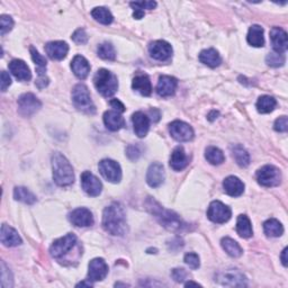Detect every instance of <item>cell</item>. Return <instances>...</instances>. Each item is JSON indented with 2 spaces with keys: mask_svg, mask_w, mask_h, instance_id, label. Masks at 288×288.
<instances>
[{
  "mask_svg": "<svg viewBox=\"0 0 288 288\" xmlns=\"http://www.w3.org/2000/svg\"><path fill=\"white\" fill-rule=\"evenodd\" d=\"M145 207L167 230L172 232H180L186 227V224H185V222L180 219V216L176 214L175 212L166 210L164 206H161L153 198L149 197L146 199Z\"/></svg>",
  "mask_w": 288,
  "mask_h": 288,
  "instance_id": "6da1fadb",
  "label": "cell"
},
{
  "mask_svg": "<svg viewBox=\"0 0 288 288\" xmlns=\"http://www.w3.org/2000/svg\"><path fill=\"white\" fill-rule=\"evenodd\" d=\"M102 227L112 235H123L126 232V216L123 206L113 203L102 213Z\"/></svg>",
  "mask_w": 288,
  "mask_h": 288,
  "instance_id": "7a4b0ae2",
  "label": "cell"
},
{
  "mask_svg": "<svg viewBox=\"0 0 288 288\" xmlns=\"http://www.w3.org/2000/svg\"><path fill=\"white\" fill-rule=\"evenodd\" d=\"M52 169L53 179L58 186H70L74 181L73 168L69 160L60 152H56L52 155Z\"/></svg>",
  "mask_w": 288,
  "mask_h": 288,
  "instance_id": "3957f363",
  "label": "cell"
},
{
  "mask_svg": "<svg viewBox=\"0 0 288 288\" xmlns=\"http://www.w3.org/2000/svg\"><path fill=\"white\" fill-rule=\"evenodd\" d=\"M96 89L104 97H112L118 89L117 77L106 69H100L94 77Z\"/></svg>",
  "mask_w": 288,
  "mask_h": 288,
  "instance_id": "277c9868",
  "label": "cell"
},
{
  "mask_svg": "<svg viewBox=\"0 0 288 288\" xmlns=\"http://www.w3.org/2000/svg\"><path fill=\"white\" fill-rule=\"evenodd\" d=\"M72 101L78 111L86 114H95L96 107L90 98L89 90L83 84L77 85L72 90Z\"/></svg>",
  "mask_w": 288,
  "mask_h": 288,
  "instance_id": "5b68a950",
  "label": "cell"
},
{
  "mask_svg": "<svg viewBox=\"0 0 288 288\" xmlns=\"http://www.w3.org/2000/svg\"><path fill=\"white\" fill-rule=\"evenodd\" d=\"M75 246H77V237L72 233H68L67 235L58 239L52 243L50 253L54 259L62 261Z\"/></svg>",
  "mask_w": 288,
  "mask_h": 288,
  "instance_id": "8992f818",
  "label": "cell"
},
{
  "mask_svg": "<svg viewBox=\"0 0 288 288\" xmlns=\"http://www.w3.org/2000/svg\"><path fill=\"white\" fill-rule=\"evenodd\" d=\"M215 281L227 287H246L247 277L239 270H223L215 275Z\"/></svg>",
  "mask_w": 288,
  "mask_h": 288,
  "instance_id": "52a82bcc",
  "label": "cell"
},
{
  "mask_svg": "<svg viewBox=\"0 0 288 288\" xmlns=\"http://www.w3.org/2000/svg\"><path fill=\"white\" fill-rule=\"evenodd\" d=\"M257 180L264 187L278 186L281 181V173L278 168L271 165L264 166L257 171Z\"/></svg>",
  "mask_w": 288,
  "mask_h": 288,
  "instance_id": "ba28073f",
  "label": "cell"
},
{
  "mask_svg": "<svg viewBox=\"0 0 288 288\" xmlns=\"http://www.w3.org/2000/svg\"><path fill=\"white\" fill-rule=\"evenodd\" d=\"M18 112L21 116L31 117L41 110L42 102L36 98V96L27 92L18 98Z\"/></svg>",
  "mask_w": 288,
  "mask_h": 288,
  "instance_id": "9c48e42d",
  "label": "cell"
},
{
  "mask_svg": "<svg viewBox=\"0 0 288 288\" xmlns=\"http://www.w3.org/2000/svg\"><path fill=\"white\" fill-rule=\"evenodd\" d=\"M231 208L229 206L220 202V200H214V202H212L208 206L207 217L212 222L217 223V224H222V223L227 222L231 219Z\"/></svg>",
  "mask_w": 288,
  "mask_h": 288,
  "instance_id": "30bf717a",
  "label": "cell"
},
{
  "mask_svg": "<svg viewBox=\"0 0 288 288\" xmlns=\"http://www.w3.org/2000/svg\"><path fill=\"white\" fill-rule=\"evenodd\" d=\"M99 171L107 181L117 184L122 179V169L116 161L112 159H104L99 162Z\"/></svg>",
  "mask_w": 288,
  "mask_h": 288,
  "instance_id": "8fae6325",
  "label": "cell"
},
{
  "mask_svg": "<svg viewBox=\"0 0 288 288\" xmlns=\"http://www.w3.org/2000/svg\"><path fill=\"white\" fill-rule=\"evenodd\" d=\"M171 137L178 142H189L194 139V129L189 124L182 121H173L169 125Z\"/></svg>",
  "mask_w": 288,
  "mask_h": 288,
  "instance_id": "7c38bea8",
  "label": "cell"
},
{
  "mask_svg": "<svg viewBox=\"0 0 288 288\" xmlns=\"http://www.w3.org/2000/svg\"><path fill=\"white\" fill-rule=\"evenodd\" d=\"M81 187H83L85 193L88 194L89 196L96 197L100 195L102 185L99 179L95 175H92L90 171H85L81 175Z\"/></svg>",
  "mask_w": 288,
  "mask_h": 288,
  "instance_id": "4fadbf2b",
  "label": "cell"
},
{
  "mask_svg": "<svg viewBox=\"0 0 288 288\" xmlns=\"http://www.w3.org/2000/svg\"><path fill=\"white\" fill-rule=\"evenodd\" d=\"M149 53L158 61H167L172 56V46L166 41H154L149 46Z\"/></svg>",
  "mask_w": 288,
  "mask_h": 288,
  "instance_id": "5bb4252c",
  "label": "cell"
},
{
  "mask_svg": "<svg viewBox=\"0 0 288 288\" xmlns=\"http://www.w3.org/2000/svg\"><path fill=\"white\" fill-rule=\"evenodd\" d=\"M108 274V266L104 259L96 258L89 263L88 280L90 281H100L106 278Z\"/></svg>",
  "mask_w": 288,
  "mask_h": 288,
  "instance_id": "9a60e30c",
  "label": "cell"
},
{
  "mask_svg": "<svg viewBox=\"0 0 288 288\" xmlns=\"http://www.w3.org/2000/svg\"><path fill=\"white\" fill-rule=\"evenodd\" d=\"M69 221L71 222L74 226L87 227L94 224V216H92V213L88 208L80 207L72 211L71 213L69 214Z\"/></svg>",
  "mask_w": 288,
  "mask_h": 288,
  "instance_id": "2e32d148",
  "label": "cell"
},
{
  "mask_svg": "<svg viewBox=\"0 0 288 288\" xmlns=\"http://www.w3.org/2000/svg\"><path fill=\"white\" fill-rule=\"evenodd\" d=\"M270 40L273 43L274 51L276 53L284 54L287 51L288 41H287V33L280 29V27H273L270 31Z\"/></svg>",
  "mask_w": 288,
  "mask_h": 288,
  "instance_id": "e0dca14e",
  "label": "cell"
},
{
  "mask_svg": "<svg viewBox=\"0 0 288 288\" xmlns=\"http://www.w3.org/2000/svg\"><path fill=\"white\" fill-rule=\"evenodd\" d=\"M165 181V168L161 164H152L146 172V182L150 187L156 188Z\"/></svg>",
  "mask_w": 288,
  "mask_h": 288,
  "instance_id": "ac0fdd59",
  "label": "cell"
},
{
  "mask_svg": "<svg viewBox=\"0 0 288 288\" xmlns=\"http://www.w3.org/2000/svg\"><path fill=\"white\" fill-rule=\"evenodd\" d=\"M45 52L50 59L61 61V60L67 57L69 52V45L63 41L48 42L45 45Z\"/></svg>",
  "mask_w": 288,
  "mask_h": 288,
  "instance_id": "d6986e66",
  "label": "cell"
},
{
  "mask_svg": "<svg viewBox=\"0 0 288 288\" xmlns=\"http://www.w3.org/2000/svg\"><path fill=\"white\" fill-rule=\"evenodd\" d=\"M178 81L170 75H161L156 85V92L160 97H170L177 89Z\"/></svg>",
  "mask_w": 288,
  "mask_h": 288,
  "instance_id": "ffe728a7",
  "label": "cell"
},
{
  "mask_svg": "<svg viewBox=\"0 0 288 288\" xmlns=\"http://www.w3.org/2000/svg\"><path fill=\"white\" fill-rule=\"evenodd\" d=\"M8 68L9 71L14 74V77L19 81H29L32 78L31 70L23 60H13V61L8 64Z\"/></svg>",
  "mask_w": 288,
  "mask_h": 288,
  "instance_id": "44dd1931",
  "label": "cell"
},
{
  "mask_svg": "<svg viewBox=\"0 0 288 288\" xmlns=\"http://www.w3.org/2000/svg\"><path fill=\"white\" fill-rule=\"evenodd\" d=\"M132 123L134 132L139 138H144L149 132L150 128V118L142 112H137L133 114Z\"/></svg>",
  "mask_w": 288,
  "mask_h": 288,
  "instance_id": "7402d4cb",
  "label": "cell"
},
{
  "mask_svg": "<svg viewBox=\"0 0 288 288\" xmlns=\"http://www.w3.org/2000/svg\"><path fill=\"white\" fill-rule=\"evenodd\" d=\"M2 243L6 247H16L21 244V239L18 232L7 224L2 225V234H0Z\"/></svg>",
  "mask_w": 288,
  "mask_h": 288,
  "instance_id": "603a6c76",
  "label": "cell"
},
{
  "mask_svg": "<svg viewBox=\"0 0 288 288\" xmlns=\"http://www.w3.org/2000/svg\"><path fill=\"white\" fill-rule=\"evenodd\" d=\"M104 123L110 131L116 132L125 126V119L117 111H107L104 114Z\"/></svg>",
  "mask_w": 288,
  "mask_h": 288,
  "instance_id": "cb8c5ba5",
  "label": "cell"
},
{
  "mask_svg": "<svg viewBox=\"0 0 288 288\" xmlns=\"http://www.w3.org/2000/svg\"><path fill=\"white\" fill-rule=\"evenodd\" d=\"M71 69L75 77L84 80L88 77L90 72V64L83 56H75L71 62Z\"/></svg>",
  "mask_w": 288,
  "mask_h": 288,
  "instance_id": "d4e9b609",
  "label": "cell"
},
{
  "mask_svg": "<svg viewBox=\"0 0 288 288\" xmlns=\"http://www.w3.org/2000/svg\"><path fill=\"white\" fill-rule=\"evenodd\" d=\"M223 187H224L225 193L232 197L241 196L244 192V184L234 176L225 178V180L223 181Z\"/></svg>",
  "mask_w": 288,
  "mask_h": 288,
  "instance_id": "484cf974",
  "label": "cell"
},
{
  "mask_svg": "<svg viewBox=\"0 0 288 288\" xmlns=\"http://www.w3.org/2000/svg\"><path fill=\"white\" fill-rule=\"evenodd\" d=\"M188 166V158L182 146H177L170 156V167L173 170L181 171Z\"/></svg>",
  "mask_w": 288,
  "mask_h": 288,
  "instance_id": "4316f807",
  "label": "cell"
},
{
  "mask_svg": "<svg viewBox=\"0 0 288 288\" xmlns=\"http://www.w3.org/2000/svg\"><path fill=\"white\" fill-rule=\"evenodd\" d=\"M132 88L139 94L148 97L152 92V85L150 78L146 74H139L132 81Z\"/></svg>",
  "mask_w": 288,
  "mask_h": 288,
  "instance_id": "83f0119b",
  "label": "cell"
},
{
  "mask_svg": "<svg viewBox=\"0 0 288 288\" xmlns=\"http://www.w3.org/2000/svg\"><path fill=\"white\" fill-rule=\"evenodd\" d=\"M199 61L210 68H216L221 64L222 59L220 53L215 48H207V50H203L200 52Z\"/></svg>",
  "mask_w": 288,
  "mask_h": 288,
  "instance_id": "f1b7e54d",
  "label": "cell"
},
{
  "mask_svg": "<svg viewBox=\"0 0 288 288\" xmlns=\"http://www.w3.org/2000/svg\"><path fill=\"white\" fill-rule=\"evenodd\" d=\"M248 43L250 45L254 47H261L265 44V37H264V29L259 25H252L249 29L248 36H247Z\"/></svg>",
  "mask_w": 288,
  "mask_h": 288,
  "instance_id": "f546056e",
  "label": "cell"
},
{
  "mask_svg": "<svg viewBox=\"0 0 288 288\" xmlns=\"http://www.w3.org/2000/svg\"><path fill=\"white\" fill-rule=\"evenodd\" d=\"M221 246L224 249V251L232 258L241 257L243 253V250L240 247V244L231 238H223L221 241Z\"/></svg>",
  "mask_w": 288,
  "mask_h": 288,
  "instance_id": "4dcf8cb0",
  "label": "cell"
},
{
  "mask_svg": "<svg viewBox=\"0 0 288 288\" xmlns=\"http://www.w3.org/2000/svg\"><path fill=\"white\" fill-rule=\"evenodd\" d=\"M237 232L238 234L241 238L248 239L250 237H252L253 231H252V225L251 222H250L249 217L247 215H240L238 217L237 221Z\"/></svg>",
  "mask_w": 288,
  "mask_h": 288,
  "instance_id": "1f68e13d",
  "label": "cell"
},
{
  "mask_svg": "<svg viewBox=\"0 0 288 288\" xmlns=\"http://www.w3.org/2000/svg\"><path fill=\"white\" fill-rule=\"evenodd\" d=\"M264 231L267 237L278 238L284 233V227L278 220L269 219L264 223Z\"/></svg>",
  "mask_w": 288,
  "mask_h": 288,
  "instance_id": "d6a6232c",
  "label": "cell"
},
{
  "mask_svg": "<svg viewBox=\"0 0 288 288\" xmlns=\"http://www.w3.org/2000/svg\"><path fill=\"white\" fill-rule=\"evenodd\" d=\"M232 151V156L234 158V160L237 161V164L240 167H248L250 165V155L248 153V151L241 146L240 144L232 145L231 146Z\"/></svg>",
  "mask_w": 288,
  "mask_h": 288,
  "instance_id": "836d02e7",
  "label": "cell"
},
{
  "mask_svg": "<svg viewBox=\"0 0 288 288\" xmlns=\"http://www.w3.org/2000/svg\"><path fill=\"white\" fill-rule=\"evenodd\" d=\"M14 198L27 205H33L37 200L35 195L25 187H16L14 189Z\"/></svg>",
  "mask_w": 288,
  "mask_h": 288,
  "instance_id": "e575fe53",
  "label": "cell"
},
{
  "mask_svg": "<svg viewBox=\"0 0 288 288\" xmlns=\"http://www.w3.org/2000/svg\"><path fill=\"white\" fill-rule=\"evenodd\" d=\"M205 158L211 165L214 166L222 165L225 160V156L223 154V152L219 148H216V146H208V148L205 150Z\"/></svg>",
  "mask_w": 288,
  "mask_h": 288,
  "instance_id": "d590c367",
  "label": "cell"
},
{
  "mask_svg": "<svg viewBox=\"0 0 288 288\" xmlns=\"http://www.w3.org/2000/svg\"><path fill=\"white\" fill-rule=\"evenodd\" d=\"M91 16L95 18V20L104 25H110L114 20L112 13L105 7H96L95 9H92Z\"/></svg>",
  "mask_w": 288,
  "mask_h": 288,
  "instance_id": "8d00e7d4",
  "label": "cell"
},
{
  "mask_svg": "<svg viewBox=\"0 0 288 288\" xmlns=\"http://www.w3.org/2000/svg\"><path fill=\"white\" fill-rule=\"evenodd\" d=\"M277 101L274 97L270 96H261L257 101V111L261 114H268L275 110Z\"/></svg>",
  "mask_w": 288,
  "mask_h": 288,
  "instance_id": "74e56055",
  "label": "cell"
},
{
  "mask_svg": "<svg viewBox=\"0 0 288 288\" xmlns=\"http://www.w3.org/2000/svg\"><path fill=\"white\" fill-rule=\"evenodd\" d=\"M30 51L32 59H33V61L37 67L36 71L39 73V77H43V75H45L46 71V59L43 57L42 54H40V52L37 51L34 46H31Z\"/></svg>",
  "mask_w": 288,
  "mask_h": 288,
  "instance_id": "f35d334b",
  "label": "cell"
},
{
  "mask_svg": "<svg viewBox=\"0 0 288 288\" xmlns=\"http://www.w3.org/2000/svg\"><path fill=\"white\" fill-rule=\"evenodd\" d=\"M97 53H98V57L104 59V60H108V61H114L116 59V52L115 48L111 44V43L105 42L102 43L98 46V50H97Z\"/></svg>",
  "mask_w": 288,
  "mask_h": 288,
  "instance_id": "ab89813d",
  "label": "cell"
},
{
  "mask_svg": "<svg viewBox=\"0 0 288 288\" xmlns=\"http://www.w3.org/2000/svg\"><path fill=\"white\" fill-rule=\"evenodd\" d=\"M266 62H267L268 66L274 67V68H278L284 66L285 63V57L284 54H279V53H269L267 58H266Z\"/></svg>",
  "mask_w": 288,
  "mask_h": 288,
  "instance_id": "60d3db41",
  "label": "cell"
},
{
  "mask_svg": "<svg viewBox=\"0 0 288 288\" xmlns=\"http://www.w3.org/2000/svg\"><path fill=\"white\" fill-rule=\"evenodd\" d=\"M13 285H14L13 275L7 268V266L5 265V263L2 261V287L9 288V287H13Z\"/></svg>",
  "mask_w": 288,
  "mask_h": 288,
  "instance_id": "b9f144b4",
  "label": "cell"
},
{
  "mask_svg": "<svg viewBox=\"0 0 288 288\" xmlns=\"http://www.w3.org/2000/svg\"><path fill=\"white\" fill-rule=\"evenodd\" d=\"M13 27H14V20L10 16L3 15L2 17H0V30H2V36L12 31Z\"/></svg>",
  "mask_w": 288,
  "mask_h": 288,
  "instance_id": "7bdbcfd3",
  "label": "cell"
},
{
  "mask_svg": "<svg viewBox=\"0 0 288 288\" xmlns=\"http://www.w3.org/2000/svg\"><path fill=\"white\" fill-rule=\"evenodd\" d=\"M184 261H185V264L188 266L190 269H193V270L198 269L199 266H200L198 254L194 253V252H189V253H187L186 255H185Z\"/></svg>",
  "mask_w": 288,
  "mask_h": 288,
  "instance_id": "ee69618b",
  "label": "cell"
},
{
  "mask_svg": "<svg viewBox=\"0 0 288 288\" xmlns=\"http://www.w3.org/2000/svg\"><path fill=\"white\" fill-rule=\"evenodd\" d=\"M72 40L77 43V44H86L88 42V35H87L86 31L84 29H79L72 34Z\"/></svg>",
  "mask_w": 288,
  "mask_h": 288,
  "instance_id": "f6af8a7d",
  "label": "cell"
},
{
  "mask_svg": "<svg viewBox=\"0 0 288 288\" xmlns=\"http://www.w3.org/2000/svg\"><path fill=\"white\" fill-rule=\"evenodd\" d=\"M171 277L177 282H184L188 278V273L182 268H175L171 271Z\"/></svg>",
  "mask_w": 288,
  "mask_h": 288,
  "instance_id": "bcb514c9",
  "label": "cell"
},
{
  "mask_svg": "<svg viewBox=\"0 0 288 288\" xmlns=\"http://www.w3.org/2000/svg\"><path fill=\"white\" fill-rule=\"evenodd\" d=\"M274 128H275V131L280 132V133L287 132V129H288V119H287V117L281 116L279 118H277L275 124H274Z\"/></svg>",
  "mask_w": 288,
  "mask_h": 288,
  "instance_id": "7dc6e473",
  "label": "cell"
},
{
  "mask_svg": "<svg viewBox=\"0 0 288 288\" xmlns=\"http://www.w3.org/2000/svg\"><path fill=\"white\" fill-rule=\"evenodd\" d=\"M126 155L129 160L132 161H137L140 155H141V151L139 149L138 145H128L126 149Z\"/></svg>",
  "mask_w": 288,
  "mask_h": 288,
  "instance_id": "c3c4849f",
  "label": "cell"
},
{
  "mask_svg": "<svg viewBox=\"0 0 288 288\" xmlns=\"http://www.w3.org/2000/svg\"><path fill=\"white\" fill-rule=\"evenodd\" d=\"M131 7H133L134 9H153L156 7V3L155 2H142V3H131Z\"/></svg>",
  "mask_w": 288,
  "mask_h": 288,
  "instance_id": "681fc988",
  "label": "cell"
},
{
  "mask_svg": "<svg viewBox=\"0 0 288 288\" xmlns=\"http://www.w3.org/2000/svg\"><path fill=\"white\" fill-rule=\"evenodd\" d=\"M10 85H12V78H10V75L6 71H2V91H6Z\"/></svg>",
  "mask_w": 288,
  "mask_h": 288,
  "instance_id": "f907efd6",
  "label": "cell"
},
{
  "mask_svg": "<svg viewBox=\"0 0 288 288\" xmlns=\"http://www.w3.org/2000/svg\"><path fill=\"white\" fill-rule=\"evenodd\" d=\"M111 106L114 108V110L119 112V113L125 112V106L118 99H112L111 100Z\"/></svg>",
  "mask_w": 288,
  "mask_h": 288,
  "instance_id": "816d5d0a",
  "label": "cell"
},
{
  "mask_svg": "<svg viewBox=\"0 0 288 288\" xmlns=\"http://www.w3.org/2000/svg\"><path fill=\"white\" fill-rule=\"evenodd\" d=\"M36 86L39 87L40 89H43V88H45V87L48 85V78L46 77V75H43V77H39V79L36 80Z\"/></svg>",
  "mask_w": 288,
  "mask_h": 288,
  "instance_id": "f5cc1de1",
  "label": "cell"
},
{
  "mask_svg": "<svg viewBox=\"0 0 288 288\" xmlns=\"http://www.w3.org/2000/svg\"><path fill=\"white\" fill-rule=\"evenodd\" d=\"M144 16V10H140V9H134L133 13V17L135 19H141Z\"/></svg>",
  "mask_w": 288,
  "mask_h": 288,
  "instance_id": "db71d44e",
  "label": "cell"
},
{
  "mask_svg": "<svg viewBox=\"0 0 288 288\" xmlns=\"http://www.w3.org/2000/svg\"><path fill=\"white\" fill-rule=\"evenodd\" d=\"M286 254H287V248H285L284 250H282V252H281V263L282 265L285 266V267H287V257H286Z\"/></svg>",
  "mask_w": 288,
  "mask_h": 288,
  "instance_id": "11a10c76",
  "label": "cell"
},
{
  "mask_svg": "<svg viewBox=\"0 0 288 288\" xmlns=\"http://www.w3.org/2000/svg\"><path fill=\"white\" fill-rule=\"evenodd\" d=\"M217 116H219V113H217L216 111H213V112H211V114L208 115V119L210 121H214Z\"/></svg>",
  "mask_w": 288,
  "mask_h": 288,
  "instance_id": "9f6ffc18",
  "label": "cell"
},
{
  "mask_svg": "<svg viewBox=\"0 0 288 288\" xmlns=\"http://www.w3.org/2000/svg\"><path fill=\"white\" fill-rule=\"evenodd\" d=\"M80 286L91 287L92 286V282L90 280H88V281H81V282H79V284H77V287H80Z\"/></svg>",
  "mask_w": 288,
  "mask_h": 288,
  "instance_id": "6f0895ef",
  "label": "cell"
},
{
  "mask_svg": "<svg viewBox=\"0 0 288 288\" xmlns=\"http://www.w3.org/2000/svg\"><path fill=\"white\" fill-rule=\"evenodd\" d=\"M185 286H186V287H190V286H196V287H198V286H199V287H200L202 285L198 284V282H195V281L189 280V281L186 282V284H185Z\"/></svg>",
  "mask_w": 288,
  "mask_h": 288,
  "instance_id": "680465c9",
  "label": "cell"
},
{
  "mask_svg": "<svg viewBox=\"0 0 288 288\" xmlns=\"http://www.w3.org/2000/svg\"><path fill=\"white\" fill-rule=\"evenodd\" d=\"M115 286H116V287H118V286H124V287H126V286H128V285H126V284H121V282H116Z\"/></svg>",
  "mask_w": 288,
  "mask_h": 288,
  "instance_id": "91938a15",
  "label": "cell"
}]
</instances>
